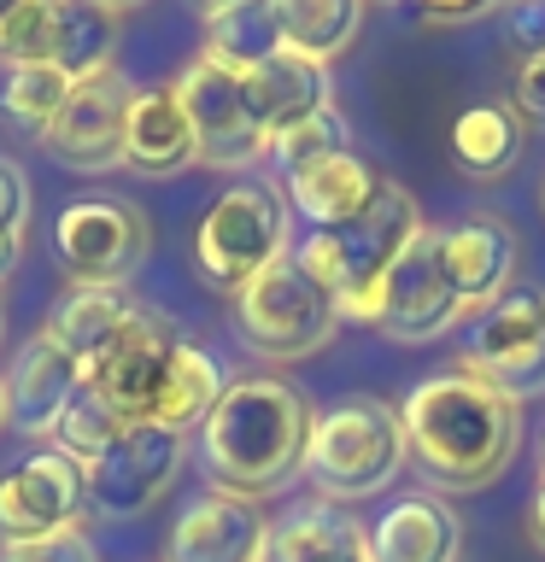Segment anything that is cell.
<instances>
[{"label": "cell", "mask_w": 545, "mask_h": 562, "mask_svg": "<svg viewBox=\"0 0 545 562\" xmlns=\"http://www.w3.org/2000/svg\"><path fill=\"white\" fill-rule=\"evenodd\" d=\"M399 416L422 474L452 492L492 486L522 446V404L464 375V369H440L422 386H411Z\"/></svg>", "instance_id": "6da1fadb"}, {"label": "cell", "mask_w": 545, "mask_h": 562, "mask_svg": "<svg viewBox=\"0 0 545 562\" xmlns=\"http://www.w3.org/2000/svg\"><path fill=\"white\" fill-rule=\"evenodd\" d=\"M305 439H311V404L299 386L276 375H241L223 386L200 422V457L218 492L235 498H270L305 469Z\"/></svg>", "instance_id": "7a4b0ae2"}, {"label": "cell", "mask_w": 545, "mask_h": 562, "mask_svg": "<svg viewBox=\"0 0 545 562\" xmlns=\"http://www.w3.org/2000/svg\"><path fill=\"white\" fill-rule=\"evenodd\" d=\"M422 228H429V223H422L416 200L399 182H387V176H381V193H376V205H369L364 217L311 235L293 258L334 293L341 323H376L381 281H387V270L404 258V246H411Z\"/></svg>", "instance_id": "3957f363"}, {"label": "cell", "mask_w": 545, "mask_h": 562, "mask_svg": "<svg viewBox=\"0 0 545 562\" xmlns=\"http://www.w3.org/2000/svg\"><path fill=\"white\" fill-rule=\"evenodd\" d=\"M411 439H404V416L399 404L352 393L341 404H329L323 416H311V439H305V474L329 504H358L376 498L399 481Z\"/></svg>", "instance_id": "277c9868"}, {"label": "cell", "mask_w": 545, "mask_h": 562, "mask_svg": "<svg viewBox=\"0 0 545 562\" xmlns=\"http://www.w3.org/2000/svg\"><path fill=\"white\" fill-rule=\"evenodd\" d=\"M235 328L258 358L299 363V358H311V351H323L334 340L341 305H334V293L288 252L235 293Z\"/></svg>", "instance_id": "5b68a950"}, {"label": "cell", "mask_w": 545, "mask_h": 562, "mask_svg": "<svg viewBox=\"0 0 545 562\" xmlns=\"http://www.w3.org/2000/svg\"><path fill=\"white\" fill-rule=\"evenodd\" d=\"M288 235H293V211L281 200V188L241 182V188H223L200 217V228H193V263H200L211 288L241 293L253 276H264L276 258L293 252Z\"/></svg>", "instance_id": "8992f818"}, {"label": "cell", "mask_w": 545, "mask_h": 562, "mask_svg": "<svg viewBox=\"0 0 545 562\" xmlns=\"http://www.w3.org/2000/svg\"><path fill=\"white\" fill-rule=\"evenodd\" d=\"M464 375L499 386L516 404L545 393V288H510L469 316Z\"/></svg>", "instance_id": "52a82bcc"}, {"label": "cell", "mask_w": 545, "mask_h": 562, "mask_svg": "<svg viewBox=\"0 0 545 562\" xmlns=\"http://www.w3.org/2000/svg\"><path fill=\"white\" fill-rule=\"evenodd\" d=\"M182 463H188V434L153 428V422H130L112 446L82 463L88 504H94L100 516H112V521L147 516V509L176 486Z\"/></svg>", "instance_id": "ba28073f"}, {"label": "cell", "mask_w": 545, "mask_h": 562, "mask_svg": "<svg viewBox=\"0 0 545 562\" xmlns=\"http://www.w3.org/2000/svg\"><path fill=\"white\" fill-rule=\"evenodd\" d=\"M182 112L193 123V165L211 170H253L258 158H270V135L253 117V100H246V82L235 70L193 59L182 77L170 82Z\"/></svg>", "instance_id": "9c48e42d"}, {"label": "cell", "mask_w": 545, "mask_h": 562, "mask_svg": "<svg viewBox=\"0 0 545 562\" xmlns=\"http://www.w3.org/2000/svg\"><path fill=\"white\" fill-rule=\"evenodd\" d=\"M53 246L77 288H123L147 263L153 228L130 200H77L53 223Z\"/></svg>", "instance_id": "30bf717a"}, {"label": "cell", "mask_w": 545, "mask_h": 562, "mask_svg": "<svg viewBox=\"0 0 545 562\" xmlns=\"http://www.w3.org/2000/svg\"><path fill=\"white\" fill-rule=\"evenodd\" d=\"M457 323H469V311L452 288L446 258H440V228H422L404 246V258L387 270L381 299H376V323L369 328H381L399 346H429L440 334H452Z\"/></svg>", "instance_id": "8fae6325"}, {"label": "cell", "mask_w": 545, "mask_h": 562, "mask_svg": "<svg viewBox=\"0 0 545 562\" xmlns=\"http://www.w3.org/2000/svg\"><path fill=\"white\" fill-rule=\"evenodd\" d=\"M176 346H182V334H176L170 316L153 311V305H135L130 323L118 328V340L105 346L94 358V369L82 375V386H94L123 422H147L158 386H165V375H170Z\"/></svg>", "instance_id": "7c38bea8"}, {"label": "cell", "mask_w": 545, "mask_h": 562, "mask_svg": "<svg viewBox=\"0 0 545 562\" xmlns=\"http://www.w3.org/2000/svg\"><path fill=\"white\" fill-rule=\"evenodd\" d=\"M88 509V481L82 463L65 457L59 446L24 457L7 481H0V544H30L77 527Z\"/></svg>", "instance_id": "4fadbf2b"}, {"label": "cell", "mask_w": 545, "mask_h": 562, "mask_svg": "<svg viewBox=\"0 0 545 562\" xmlns=\"http://www.w3.org/2000/svg\"><path fill=\"white\" fill-rule=\"evenodd\" d=\"M135 88L118 70H100L88 82H70L59 117L47 123L42 147L65 158L70 170H118L123 165V123H130Z\"/></svg>", "instance_id": "5bb4252c"}, {"label": "cell", "mask_w": 545, "mask_h": 562, "mask_svg": "<svg viewBox=\"0 0 545 562\" xmlns=\"http://www.w3.org/2000/svg\"><path fill=\"white\" fill-rule=\"evenodd\" d=\"M7 428L30 434V439H53L59 434L65 411L77 404L82 393V369L77 358L53 340V334H35L12 351V369L7 375Z\"/></svg>", "instance_id": "9a60e30c"}, {"label": "cell", "mask_w": 545, "mask_h": 562, "mask_svg": "<svg viewBox=\"0 0 545 562\" xmlns=\"http://www.w3.org/2000/svg\"><path fill=\"white\" fill-rule=\"evenodd\" d=\"M270 551V516L235 492H205L170 527L165 562H264Z\"/></svg>", "instance_id": "2e32d148"}, {"label": "cell", "mask_w": 545, "mask_h": 562, "mask_svg": "<svg viewBox=\"0 0 545 562\" xmlns=\"http://www.w3.org/2000/svg\"><path fill=\"white\" fill-rule=\"evenodd\" d=\"M440 258H446L452 288L469 316L516 288V228L504 217H464V223L440 228Z\"/></svg>", "instance_id": "e0dca14e"}, {"label": "cell", "mask_w": 545, "mask_h": 562, "mask_svg": "<svg viewBox=\"0 0 545 562\" xmlns=\"http://www.w3.org/2000/svg\"><path fill=\"white\" fill-rule=\"evenodd\" d=\"M376 193H381V176L369 170V158L341 147L329 158H311L305 170H293L281 200H288L293 217H305L316 235H323V228H341L352 217H364V211L376 205Z\"/></svg>", "instance_id": "ac0fdd59"}, {"label": "cell", "mask_w": 545, "mask_h": 562, "mask_svg": "<svg viewBox=\"0 0 545 562\" xmlns=\"http://www.w3.org/2000/svg\"><path fill=\"white\" fill-rule=\"evenodd\" d=\"M464 521L434 492H404L369 527V562H457Z\"/></svg>", "instance_id": "d6986e66"}, {"label": "cell", "mask_w": 545, "mask_h": 562, "mask_svg": "<svg viewBox=\"0 0 545 562\" xmlns=\"http://www.w3.org/2000/svg\"><path fill=\"white\" fill-rule=\"evenodd\" d=\"M246 100H253V117L264 123V135H281V130H293V123H305L316 112H329V65H311V59H299V53H270L264 65L246 70Z\"/></svg>", "instance_id": "ffe728a7"}, {"label": "cell", "mask_w": 545, "mask_h": 562, "mask_svg": "<svg viewBox=\"0 0 545 562\" xmlns=\"http://www.w3.org/2000/svg\"><path fill=\"white\" fill-rule=\"evenodd\" d=\"M123 165L135 176H176L193 165V123L176 88H135L123 123Z\"/></svg>", "instance_id": "44dd1931"}, {"label": "cell", "mask_w": 545, "mask_h": 562, "mask_svg": "<svg viewBox=\"0 0 545 562\" xmlns=\"http://www.w3.org/2000/svg\"><path fill=\"white\" fill-rule=\"evenodd\" d=\"M264 562H369V527H358V516H346L341 504L311 498L270 521Z\"/></svg>", "instance_id": "7402d4cb"}, {"label": "cell", "mask_w": 545, "mask_h": 562, "mask_svg": "<svg viewBox=\"0 0 545 562\" xmlns=\"http://www.w3.org/2000/svg\"><path fill=\"white\" fill-rule=\"evenodd\" d=\"M118 35L123 18L100 0H53V53L47 65H59L70 82H88L100 70H118Z\"/></svg>", "instance_id": "603a6c76"}, {"label": "cell", "mask_w": 545, "mask_h": 562, "mask_svg": "<svg viewBox=\"0 0 545 562\" xmlns=\"http://www.w3.org/2000/svg\"><path fill=\"white\" fill-rule=\"evenodd\" d=\"M130 311H135L130 288H70L59 299V311L47 316L42 334H53V340H59L70 358H77V369L88 375L100 351L118 340V328L130 323Z\"/></svg>", "instance_id": "cb8c5ba5"}, {"label": "cell", "mask_w": 545, "mask_h": 562, "mask_svg": "<svg viewBox=\"0 0 545 562\" xmlns=\"http://www.w3.org/2000/svg\"><path fill=\"white\" fill-rule=\"evenodd\" d=\"M281 47L311 65H329L358 42L364 30V0H270Z\"/></svg>", "instance_id": "d4e9b609"}, {"label": "cell", "mask_w": 545, "mask_h": 562, "mask_svg": "<svg viewBox=\"0 0 545 562\" xmlns=\"http://www.w3.org/2000/svg\"><path fill=\"white\" fill-rule=\"evenodd\" d=\"M522 140H527V130H522L516 105H504V100H481L469 112H457V123H452V158L475 182L504 176L522 158Z\"/></svg>", "instance_id": "484cf974"}, {"label": "cell", "mask_w": 545, "mask_h": 562, "mask_svg": "<svg viewBox=\"0 0 545 562\" xmlns=\"http://www.w3.org/2000/svg\"><path fill=\"white\" fill-rule=\"evenodd\" d=\"M223 363L211 358L205 346H193L182 340L176 346V358H170V375L165 386H158V398H153V428H170V434H188V428H200V422L211 416V404L223 398Z\"/></svg>", "instance_id": "4316f807"}, {"label": "cell", "mask_w": 545, "mask_h": 562, "mask_svg": "<svg viewBox=\"0 0 545 562\" xmlns=\"http://www.w3.org/2000/svg\"><path fill=\"white\" fill-rule=\"evenodd\" d=\"M270 53H281V30H276V7H270V0H246V7H235V12L205 18V53H200V59L246 77V70L264 65Z\"/></svg>", "instance_id": "83f0119b"}, {"label": "cell", "mask_w": 545, "mask_h": 562, "mask_svg": "<svg viewBox=\"0 0 545 562\" xmlns=\"http://www.w3.org/2000/svg\"><path fill=\"white\" fill-rule=\"evenodd\" d=\"M70 94V77L59 65H12L7 77V94H0V105H7V117L18 123V130H30L35 140L47 135V123L59 117V105Z\"/></svg>", "instance_id": "f1b7e54d"}, {"label": "cell", "mask_w": 545, "mask_h": 562, "mask_svg": "<svg viewBox=\"0 0 545 562\" xmlns=\"http://www.w3.org/2000/svg\"><path fill=\"white\" fill-rule=\"evenodd\" d=\"M53 53V0H0V59L42 65Z\"/></svg>", "instance_id": "f546056e"}, {"label": "cell", "mask_w": 545, "mask_h": 562, "mask_svg": "<svg viewBox=\"0 0 545 562\" xmlns=\"http://www.w3.org/2000/svg\"><path fill=\"white\" fill-rule=\"evenodd\" d=\"M123 428H130V422H123V416L112 411V404H105V398L94 393V386H82L77 404L65 411V422H59V434H53V439H59V451H65V457H77V463H88V457L105 451V446H112V439H118Z\"/></svg>", "instance_id": "4dcf8cb0"}, {"label": "cell", "mask_w": 545, "mask_h": 562, "mask_svg": "<svg viewBox=\"0 0 545 562\" xmlns=\"http://www.w3.org/2000/svg\"><path fill=\"white\" fill-rule=\"evenodd\" d=\"M341 147H346V117L334 112V105H329V112H316V117H305V123H293V130L270 135V158H276L281 176L305 170L311 158H329Z\"/></svg>", "instance_id": "1f68e13d"}, {"label": "cell", "mask_w": 545, "mask_h": 562, "mask_svg": "<svg viewBox=\"0 0 545 562\" xmlns=\"http://www.w3.org/2000/svg\"><path fill=\"white\" fill-rule=\"evenodd\" d=\"M0 562H100L94 539L82 527H65L53 539H30V544H0Z\"/></svg>", "instance_id": "d6a6232c"}, {"label": "cell", "mask_w": 545, "mask_h": 562, "mask_svg": "<svg viewBox=\"0 0 545 562\" xmlns=\"http://www.w3.org/2000/svg\"><path fill=\"white\" fill-rule=\"evenodd\" d=\"M30 211H35V193H30L24 165L0 153V228H7V235H24V228H30Z\"/></svg>", "instance_id": "836d02e7"}, {"label": "cell", "mask_w": 545, "mask_h": 562, "mask_svg": "<svg viewBox=\"0 0 545 562\" xmlns=\"http://www.w3.org/2000/svg\"><path fill=\"white\" fill-rule=\"evenodd\" d=\"M516 117L545 123V53H527L516 70Z\"/></svg>", "instance_id": "e575fe53"}, {"label": "cell", "mask_w": 545, "mask_h": 562, "mask_svg": "<svg viewBox=\"0 0 545 562\" xmlns=\"http://www.w3.org/2000/svg\"><path fill=\"white\" fill-rule=\"evenodd\" d=\"M411 7L440 18V24H464V18H487L492 7H504V0H411Z\"/></svg>", "instance_id": "d590c367"}, {"label": "cell", "mask_w": 545, "mask_h": 562, "mask_svg": "<svg viewBox=\"0 0 545 562\" xmlns=\"http://www.w3.org/2000/svg\"><path fill=\"white\" fill-rule=\"evenodd\" d=\"M18 258H24V235H7V228H0V288H7V276L18 270Z\"/></svg>", "instance_id": "8d00e7d4"}, {"label": "cell", "mask_w": 545, "mask_h": 562, "mask_svg": "<svg viewBox=\"0 0 545 562\" xmlns=\"http://www.w3.org/2000/svg\"><path fill=\"white\" fill-rule=\"evenodd\" d=\"M527 527H534V544L545 551V481H540V498H534V521H527Z\"/></svg>", "instance_id": "74e56055"}, {"label": "cell", "mask_w": 545, "mask_h": 562, "mask_svg": "<svg viewBox=\"0 0 545 562\" xmlns=\"http://www.w3.org/2000/svg\"><path fill=\"white\" fill-rule=\"evenodd\" d=\"M205 18H218V12H235V7H246V0H193Z\"/></svg>", "instance_id": "f35d334b"}, {"label": "cell", "mask_w": 545, "mask_h": 562, "mask_svg": "<svg viewBox=\"0 0 545 562\" xmlns=\"http://www.w3.org/2000/svg\"><path fill=\"white\" fill-rule=\"evenodd\" d=\"M100 7H112V12L123 18V12H130V7H147V0H100Z\"/></svg>", "instance_id": "ab89813d"}, {"label": "cell", "mask_w": 545, "mask_h": 562, "mask_svg": "<svg viewBox=\"0 0 545 562\" xmlns=\"http://www.w3.org/2000/svg\"><path fill=\"white\" fill-rule=\"evenodd\" d=\"M0 428H7V381H0Z\"/></svg>", "instance_id": "60d3db41"}, {"label": "cell", "mask_w": 545, "mask_h": 562, "mask_svg": "<svg viewBox=\"0 0 545 562\" xmlns=\"http://www.w3.org/2000/svg\"><path fill=\"white\" fill-rule=\"evenodd\" d=\"M510 7H545V0H510Z\"/></svg>", "instance_id": "b9f144b4"}, {"label": "cell", "mask_w": 545, "mask_h": 562, "mask_svg": "<svg viewBox=\"0 0 545 562\" xmlns=\"http://www.w3.org/2000/svg\"><path fill=\"white\" fill-rule=\"evenodd\" d=\"M0 334H7V305H0Z\"/></svg>", "instance_id": "7bdbcfd3"}, {"label": "cell", "mask_w": 545, "mask_h": 562, "mask_svg": "<svg viewBox=\"0 0 545 562\" xmlns=\"http://www.w3.org/2000/svg\"><path fill=\"white\" fill-rule=\"evenodd\" d=\"M540 469H545V446H540Z\"/></svg>", "instance_id": "ee69618b"}]
</instances>
